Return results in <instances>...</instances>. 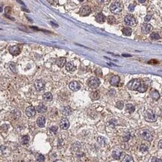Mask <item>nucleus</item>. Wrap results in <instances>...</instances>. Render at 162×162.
Wrapping results in <instances>:
<instances>
[{
	"instance_id": "nucleus-1",
	"label": "nucleus",
	"mask_w": 162,
	"mask_h": 162,
	"mask_svg": "<svg viewBox=\"0 0 162 162\" xmlns=\"http://www.w3.org/2000/svg\"><path fill=\"white\" fill-rule=\"evenodd\" d=\"M141 84L142 83L141 80L138 79V78H136V79H132V81H130L128 83V85H127V87L132 90H138V87L141 86Z\"/></svg>"
},
{
	"instance_id": "nucleus-2",
	"label": "nucleus",
	"mask_w": 162,
	"mask_h": 162,
	"mask_svg": "<svg viewBox=\"0 0 162 162\" xmlns=\"http://www.w3.org/2000/svg\"><path fill=\"white\" fill-rule=\"evenodd\" d=\"M110 10L113 14H119L122 10V4L119 2H116L111 4Z\"/></svg>"
},
{
	"instance_id": "nucleus-3",
	"label": "nucleus",
	"mask_w": 162,
	"mask_h": 162,
	"mask_svg": "<svg viewBox=\"0 0 162 162\" xmlns=\"http://www.w3.org/2000/svg\"><path fill=\"white\" fill-rule=\"evenodd\" d=\"M140 136H141L142 139L145 140V141H152V140L153 138L152 133L147 129L141 130V132H140Z\"/></svg>"
},
{
	"instance_id": "nucleus-4",
	"label": "nucleus",
	"mask_w": 162,
	"mask_h": 162,
	"mask_svg": "<svg viewBox=\"0 0 162 162\" xmlns=\"http://www.w3.org/2000/svg\"><path fill=\"white\" fill-rule=\"evenodd\" d=\"M87 85L90 87V88H97L100 85V81L98 78L96 77H91L87 81Z\"/></svg>"
},
{
	"instance_id": "nucleus-5",
	"label": "nucleus",
	"mask_w": 162,
	"mask_h": 162,
	"mask_svg": "<svg viewBox=\"0 0 162 162\" xmlns=\"http://www.w3.org/2000/svg\"><path fill=\"white\" fill-rule=\"evenodd\" d=\"M145 120L148 122H155L156 120V115L152 110H147L145 113Z\"/></svg>"
},
{
	"instance_id": "nucleus-6",
	"label": "nucleus",
	"mask_w": 162,
	"mask_h": 162,
	"mask_svg": "<svg viewBox=\"0 0 162 162\" xmlns=\"http://www.w3.org/2000/svg\"><path fill=\"white\" fill-rule=\"evenodd\" d=\"M125 23L126 25H128L129 26H134L137 24L136 20L132 15H127L125 17Z\"/></svg>"
},
{
	"instance_id": "nucleus-7",
	"label": "nucleus",
	"mask_w": 162,
	"mask_h": 162,
	"mask_svg": "<svg viewBox=\"0 0 162 162\" xmlns=\"http://www.w3.org/2000/svg\"><path fill=\"white\" fill-rule=\"evenodd\" d=\"M91 13V9L88 6H82L80 8L79 11V14L82 16H86L90 14Z\"/></svg>"
},
{
	"instance_id": "nucleus-8",
	"label": "nucleus",
	"mask_w": 162,
	"mask_h": 162,
	"mask_svg": "<svg viewBox=\"0 0 162 162\" xmlns=\"http://www.w3.org/2000/svg\"><path fill=\"white\" fill-rule=\"evenodd\" d=\"M34 86H35L37 90L40 91V90H43V89H44L45 83L43 82V81L41 79H37L35 81V82H34Z\"/></svg>"
},
{
	"instance_id": "nucleus-9",
	"label": "nucleus",
	"mask_w": 162,
	"mask_h": 162,
	"mask_svg": "<svg viewBox=\"0 0 162 162\" xmlns=\"http://www.w3.org/2000/svg\"><path fill=\"white\" fill-rule=\"evenodd\" d=\"M25 114L29 117H32L36 114V109L33 106H29L25 109Z\"/></svg>"
},
{
	"instance_id": "nucleus-10",
	"label": "nucleus",
	"mask_w": 162,
	"mask_h": 162,
	"mask_svg": "<svg viewBox=\"0 0 162 162\" xmlns=\"http://www.w3.org/2000/svg\"><path fill=\"white\" fill-rule=\"evenodd\" d=\"M8 50H9L10 53L12 55H18L20 53V49L19 48L18 46H10L9 49H8Z\"/></svg>"
},
{
	"instance_id": "nucleus-11",
	"label": "nucleus",
	"mask_w": 162,
	"mask_h": 162,
	"mask_svg": "<svg viewBox=\"0 0 162 162\" xmlns=\"http://www.w3.org/2000/svg\"><path fill=\"white\" fill-rule=\"evenodd\" d=\"M69 89L73 91H77L81 88V85L78 81H72L69 85Z\"/></svg>"
},
{
	"instance_id": "nucleus-12",
	"label": "nucleus",
	"mask_w": 162,
	"mask_h": 162,
	"mask_svg": "<svg viewBox=\"0 0 162 162\" xmlns=\"http://www.w3.org/2000/svg\"><path fill=\"white\" fill-rule=\"evenodd\" d=\"M69 126V122L67 118H64L60 122V127L62 129H67Z\"/></svg>"
},
{
	"instance_id": "nucleus-13",
	"label": "nucleus",
	"mask_w": 162,
	"mask_h": 162,
	"mask_svg": "<svg viewBox=\"0 0 162 162\" xmlns=\"http://www.w3.org/2000/svg\"><path fill=\"white\" fill-rule=\"evenodd\" d=\"M152 29V26L150 24H143L142 25V32L145 34H147L150 33Z\"/></svg>"
},
{
	"instance_id": "nucleus-14",
	"label": "nucleus",
	"mask_w": 162,
	"mask_h": 162,
	"mask_svg": "<svg viewBox=\"0 0 162 162\" xmlns=\"http://www.w3.org/2000/svg\"><path fill=\"white\" fill-rule=\"evenodd\" d=\"M96 21L99 23H103L105 21V16L102 13H98L97 15L96 16Z\"/></svg>"
},
{
	"instance_id": "nucleus-15",
	"label": "nucleus",
	"mask_w": 162,
	"mask_h": 162,
	"mask_svg": "<svg viewBox=\"0 0 162 162\" xmlns=\"http://www.w3.org/2000/svg\"><path fill=\"white\" fill-rule=\"evenodd\" d=\"M120 81V78L119 76H113L111 78L110 83H111V85L112 86H117L118 85H119Z\"/></svg>"
},
{
	"instance_id": "nucleus-16",
	"label": "nucleus",
	"mask_w": 162,
	"mask_h": 162,
	"mask_svg": "<svg viewBox=\"0 0 162 162\" xmlns=\"http://www.w3.org/2000/svg\"><path fill=\"white\" fill-rule=\"evenodd\" d=\"M37 124L39 127H40V128L44 127L46 124V118L43 116L39 117L37 119Z\"/></svg>"
},
{
	"instance_id": "nucleus-17",
	"label": "nucleus",
	"mask_w": 162,
	"mask_h": 162,
	"mask_svg": "<svg viewBox=\"0 0 162 162\" xmlns=\"http://www.w3.org/2000/svg\"><path fill=\"white\" fill-rule=\"evenodd\" d=\"M66 62H67L66 58H64V57H61V58H58L56 60V64L59 67H63L64 66V64H67Z\"/></svg>"
},
{
	"instance_id": "nucleus-18",
	"label": "nucleus",
	"mask_w": 162,
	"mask_h": 162,
	"mask_svg": "<svg viewBox=\"0 0 162 162\" xmlns=\"http://www.w3.org/2000/svg\"><path fill=\"white\" fill-rule=\"evenodd\" d=\"M150 96H151V97L155 100H158L160 98V94L158 93V91L156 90H152L150 92Z\"/></svg>"
},
{
	"instance_id": "nucleus-19",
	"label": "nucleus",
	"mask_w": 162,
	"mask_h": 162,
	"mask_svg": "<svg viewBox=\"0 0 162 162\" xmlns=\"http://www.w3.org/2000/svg\"><path fill=\"white\" fill-rule=\"evenodd\" d=\"M121 154H122L121 151H120L119 150H113L112 152V156L114 159L118 160V159H120Z\"/></svg>"
},
{
	"instance_id": "nucleus-20",
	"label": "nucleus",
	"mask_w": 162,
	"mask_h": 162,
	"mask_svg": "<svg viewBox=\"0 0 162 162\" xmlns=\"http://www.w3.org/2000/svg\"><path fill=\"white\" fill-rule=\"evenodd\" d=\"M66 69L69 72H73L76 69V67L72 62H68L66 64Z\"/></svg>"
},
{
	"instance_id": "nucleus-21",
	"label": "nucleus",
	"mask_w": 162,
	"mask_h": 162,
	"mask_svg": "<svg viewBox=\"0 0 162 162\" xmlns=\"http://www.w3.org/2000/svg\"><path fill=\"white\" fill-rule=\"evenodd\" d=\"M62 113H63L64 115H65V116H68L69 114H71V113H72V109H71V108H69V106L64 107L62 109Z\"/></svg>"
},
{
	"instance_id": "nucleus-22",
	"label": "nucleus",
	"mask_w": 162,
	"mask_h": 162,
	"mask_svg": "<svg viewBox=\"0 0 162 162\" xmlns=\"http://www.w3.org/2000/svg\"><path fill=\"white\" fill-rule=\"evenodd\" d=\"M122 33H123V34L125 36H130L131 34H132V30L131 28H129V27H126L124 28L122 30Z\"/></svg>"
},
{
	"instance_id": "nucleus-23",
	"label": "nucleus",
	"mask_w": 162,
	"mask_h": 162,
	"mask_svg": "<svg viewBox=\"0 0 162 162\" xmlns=\"http://www.w3.org/2000/svg\"><path fill=\"white\" fill-rule=\"evenodd\" d=\"M72 150L73 152H77L80 150V149H81V145H80V143H75L74 144H73V146H72Z\"/></svg>"
},
{
	"instance_id": "nucleus-24",
	"label": "nucleus",
	"mask_w": 162,
	"mask_h": 162,
	"mask_svg": "<svg viewBox=\"0 0 162 162\" xmlns=\"http://www.w3.org/2000/svg\"><path fill=\"white\" fill-rule=\"evenodd\" d=\"M97 141H98V143H99V145H101L102 146H106L107 141H106V139L105 138H103V137H99L98 139H97Z\"/></svg>"
},
{
	"instance_id": "nucleus-25",
	"label": "nucleus",
	"mask_w": 162,
	"mask_h": 162,
	"mask_svg": "<svg viewBox=\"0 0 162 162\" xmlns=\"http://www.w3.org/2000/svg\"><path fill=\"white\" fill-rule=\"evenodd\" d=\"M37 110L39 113H45L47 110V108L45 105H39L37 107Z\"/></svg>"
},
{
	"instance_id": "nucleus-26",
	"label": "nucleus",
	"mask_w": 162,
	"mask_h": 162,
	"mask_svg": "<svg viewBox=\"0 0 162 162\" xmlns=\"http://www.w3.org/2000/svg\"><path fill=\"white\" fill-rule=\"evenodd\" d=\"M99 97H100V94H99V91L93 92V93H91V94H90V98L93 100H97L99 99Z\"/></svg>"
},
{
	"instance_id": "nucleus-27",
	"label": "nucleus",
	"mask_w": 162,
	"mask_h": 162,
	"mask_svg": "<svg viewBox=\"0 0 162 162\" xmlns=\"http://www.w3.org/2000/svg\"><path fill=\"white\" fill-rule=\"evenodd\" d=\"M135 110V108L133 105L132 104H128L126 105V111L128 112V113H132L134 112Z\"/></svg>"
},
{
	"instance_id": "nucleus-28",
	"label": "nucleus",
	"mask_w": 162,
	"mask_h": 162,
	"mask_svg": "<svg viewBox=\"0 0 162 162\" xmlns=\"http://www.w3.org/2000/svg\"><path fill=\"white\" fill-rule=\"evenodd\" d=\"M43 99H44V100H46V101L49 102V101H51V100L52 99V95L51 93L48 92V93H46L43 94Z\"/></svg>"
},
{
	"instance_id": "nucleus-29",
	"label": "nucleus",
	"mask_w": 162,
	"mask_h": 162,
	"mask_svg": "<svg viewBox=\"0 0 162 162\" xmlns=\"http://www.w3.org/2000/svg\"><path fill=\"white\" fill-rule=\"evenodd\" d=\"M147 90V86L145 84H141V86L138 87V91L140 92V93H144V92H146Z\"/></svg>"
},
{
	"instance_id": "nucleus-30",
	"label": "nucleus",
	"mask_w": 162,
	"mask_h": 162,
	"mask_svg": "<svg viewBox=\"0 0 162 162\" xmlns=\"http://www.w3.org/2000/svg\"><path fill=\"white\" fill-rule=\"evenodd\" d=\"M122 162H134V160L132 157L129 155H126L122 160Z\"/></svg>"
},
{
	"instance_id": "nucleus-31",
	"label": "nucleus",
	"mask_w": 162,
	"mask_h": 162,
	"mask_svg": "<svg viewBox=\"0 0 162 162\" xmlns=\"http://www.w3.org/2000/svg\"><path fill=\"white\" fill-rule=\"evenodd\" d=\"M148 150H149V148L147 146H146L145 144H141V146H140L139 147V150L140 152H141L143 153H145L146 152H148Z\"/></svg>"
},
{
	"instance_id": "nucleus-32",
	"label": "nucleus",
	"mask_w": 162,
	"mask_h": 162,
	"mask_svg": "<svg viewBox=\"0 0 162 162\" xmlns=\"http://www.w3.org/2000/svg\"><path fill=\"white\" fill-rule=\"evenodd\" d=\"M160 35L158 33L156 32H152L151 34H150V38L152 39V40H158V39H160Z\"/></svg>"
},
{
	"instance_id": "nucleus-33",
	"label": "nucleus",
	"mask_w": 162,
	"mask_h": 162,
	"mask_svg": "<svg viewBox=\"0 0 162 162\" xmlns=\"http://www.w3.org/2000/svg\"><path fill=\"white\" fill-rule=\"evenodd\" d=\"M29 142V137L28 135H24L21 138V143L23 144H27Z\"/></svg>"
},
{
	"instance_id": "nucleus-34",
	"label": "nucleus",
	"mask_w": 162,
	"mask_h": 162,
	"mask_svg": "<svg viewBox=\"0 0 162 162\" xmlns=\"http://www.w3.org/2000/svg\"><path fill=\"white\" fill-rule=\"evenodd\" d=\"M107 20L109 24H113L116 22V19L113 16H108L107 18Z\"/></svg>"
},
{
	"instance_id": "nucleus-35",
	"label": "nucleus",
	"mask_w": 162,
	"mask_h": 162,
	"mask_svg": "<svg viewBox=\"0 0 162 162\" xmlns=\"http://www.w3.org/2000/svg\"><path fill=\"white\" fill-rule=\"evenodd\" d=\"M36 159L38 162H44L45 161V158L43 155H37L36 157Z\"/></svg>"
},
{
	"instance_id": "nucleus-36",
	"label": "nucleus",
	"mask_w": 162,
	"mask_h": 162,
	"mask_svg": "<svg viewBox=\"0 0 162 162\" xmlns=\"http://www.w3.org/2000/svg\"><path fill=\"white\" fill-rule=\"evenodd\" d=\"M116 107L117 108H119V109H122L123 108V107H124V103H123V102H122V101H119V102H117V103H116Z\"/></svg>"
},
{
	"instance_id": "nucleus-37",
	"label": "nucleus",
	"mask_w": 162,
	"mask_h": 162,
	"mask_svg": "<svg viewBox=\"0 0 162 162\" xmlns=\"http://www.w3.org/2000/svg\"><path fill=\"white\" fill-rule=\"evenodd\" d=\"M49 130H50V132H53L54 134H55L57 132H58V127H56V126H52L49 128Z\"/></svg>"
},
{
	"instance_id": "nucleus-38",
	"label": "nucleus",
	"mask_w": 162,
	"mask_h": 162,
	"mask_svg": "<svg viewBox=\"0 0 162 162\" xmlns=\"http://www.w3.org/2000/svg\"><path fill=\"white\" fill-rule=\"evenodd\" d=\"M134 8H135V5H134V4H133V3L130 4V5H129V11L130 12H133L134 10Z\"/></svg>"
},
{
	"instance_id": "nucleus-39",
	"label": "nucleus",
	"mask_w": 162,
	"mask_h": 162,
	"mask_svg": "<svg viewBox=\"0 0 162 162\" xmlns=\"http://www.w3.org/2000/svg\"><path fill=\"white\" fill-rule=\"evenodd\" d=\"M129 139H130V134H129V133H126V134L124 135V137H123L124 141H128Z\"/></svg>"
},
{
	"instance_id": "nucleus-40",
	"label": "nucleus",
	"mask_w": 162,
	"mask_h": 162,
	"mask_svg": "<svg viewBox=\"0 0 162 162\" xmlns=\"http://www.w3.org/2000/svg\"><path fill=\"white\" fill-rule=\"evenodd\" d=\"M96 74L99 76H102V69L100 68H98L96 70Z\"/></svg>"
},
{
	"instance_id": "nucleus-41",
	"label": "nucleus",
	"mask_w": 162,
	"mask_h": 162,
	"mask_svg": "<svg viewBox=\"0 0 162 162\" xmlns=\"http://www.w3.org/2000/svg\"><path fill=\"white\" fill-rule=\"evenodd\" d=\"M152 19V16L151 15H147L145 16V18H144V21H145V23H148V22H150V20Z\"/></svg>"
},
{
	"instance_id": "nucleus-42",
	"label": "nucleus",
	"mask_w": 162,
	"mask_h": 162,
	"mask_svg": "<svg viewBox=\"0 0 162 162\" xmlns=\"http://www.w3.org/2000/svg\"><path fill=\"white\" fill-rule=\"evenodd\" d=\"M151 162H162V161H161V159H160V158H158L153 157L152 158Z\"/></svg>"
},
{
	"instance_id": "nucleus-43",
	"label": "nucleus",
	"mask_w": 162,
	"mask_h": 162,
	"mask_svg": "<svg viewBox=\"0 0 162 162\" xmlns=\"http://www.w3.org/2000/svg\"><path fill=\"white\" fill-rule=\"evenodd\" d=\"M115 93H116V92L113 89H111V90H109V95H110V96H114Z\"/></svg>"
},
{
	"instance_id": "nucleus-44",
	"label": "nucleus",
	"mask_w": 162,
	"mask_h": 162,
	"mask_svg": "<svg viewBox=\"0 0 162 162\" xmlns=\"http://www.w3.org/2000/svg\"><path fill=\"white\" fill-rule=\"evenodd\" d=\"M10 66L11 67V69H12V71H14V72H15V70L14 69H16V68H15V65H14V63H10Z\"/></svg>"
},
{
	"instance_id": "nucleus-45",
	"label": "nucleus",
	"mask_w": 162,
	"mask_h": 162,
	"mask_svg": "<svg viewBox=\"0 0 162 162\" xmlns=\"http://www.w3.org/2000/svg\"><path fill=\"white\" fill-rule=\"evenodd\" d=\"M10 11H11V8L9 7H6L5 8V14H8V13H9Z\"/></svg>"
},
{
	"instance_id": "nucleus-46",
	"label": "nucleus",
	"mask_w": 162,
	"mask_h": 162,
	"mask_svg": "<svg viewBox=\"0 0 162 162\" xmlns=\"http://www.w3.org/2000/svg\"><path fill=\"white\" fill-rule=\"evenodd\" d=\"M149 64H158V61L156 60H151L149 61Z\"/></svg>"
},
{
	"instance_id": "nucleus-47",
	"label": "nucleus",
	"mask_w": 162,
	"mask_h": 162,
	"mask_svg": "<svg viewBox=\"0 0 162 162\" xmlns=\"http://www.w3.org/2000/svg\"><path fill=\"white\" fill-rule=\"evenodd\" d=\"M158 147L162 149V140H161V141H159V143H158Z\"/></svg>"
},
{
	"instance_id": "nucleus-48",
	"label": "nucleus",
	"mask_w": 162,
	"mask_h": 162,
	"mask_svg": "<svg viewBox=\"0 0 162 162\" xmlns=\"http://www.w3.org/2000/svg\"><path fill=\"white\" fill-rule=\"evenodd\" d=\"M54 162H63V161H61V160H56V161H55Z\"/></svg>"
},
{
	"instance_id": "nucleus-49",
	"label": "nucleus",
	"mask_w": 162,
	"mask_h": 162,
	"mask_svg": "<svg viewBox=\"0 0 162 162\" xmlns=\"http://www.w3.org/2000/svg\"><path fill=\"white\" fill-rule=\"evenodd\" d=\"M139 2H141V3H143V2H145V1H144V0H140Z\"/></svg>"
},
{
	"instance_id": "nucleus-50",
	"label": "nucleus",
	"mask_w": 162,
	"mask_h": 162,
	"mask_svg": "<svg viewBox=\"0 0 162 162\" xmlns=\"http://www.w3.org/2000/svg\"><path fill=\"white\" fill-rule=\"evenodd\" d=\"M123 55V56H130L129 55H125V54H124V55Z\"/></svg>"
},
{
	"instance_id": "nucleus-51",
	"label": "nucleus",
	"mask_w": 162,
	"mask_h": 162,
	"mask_svg": "<svg viewBox=\"0 0 162 162\" xmlns=\"http://www.w3.org/2000/svg\"><path fill=\"white\" fill-rule=\"evenodd\" d=\"M161 20H162V19H161Z\"/></svg>"
}]
</instances>
